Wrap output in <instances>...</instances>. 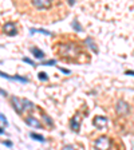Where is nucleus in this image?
Wrapping results in <instances>:
<instances>
[{
  "mask_svg": "<svg viewBox=\"0 0 134 150\" xmlns=\"http://www.w3.org/2000/svg\"><path fill=\"white\" fill-rule=\"evenodd\" d=\"M23 62L28 63V64H31L32 67H36V63H35L34 60H31V59H30V58H23Z\"/></svg>",
  "mask_w": 134,
  "mask_h": 150,
  "instance_id": "a211bd4d",
  "label": "nucleus"
},
{
  "mask_svg": "<svg viewBox=\"0 0 134 150\" xmlns=\"http://www.w3.org/2000/svg\"><path fill=\"white\" fill-rule=\"evenodd\" d=\"M24 121H26V123H27L28 126H32V127H36V129L42 127V123L38 121L36 118H34V117H27Z\"/></svg>",
  "mask_w": 134,
  "mask_h": 150,
  "instance_id": "9d476101",
  "label": "nucleus"
},
{
  "mask_svg": "<svg viewBox=\"0 0 134 150\" xmlns=\"http://www.w3.org/2000/svg\"><path fill=\"white\" fill-rule=\"evenodd\" d=\"M32 6L39 9H46L52 6V1H50V0H32Z\"/></svg>",
  "mask_w": 134,
  "mask_h": 150,
  "instance_id": "423d86ee",
  "label": "nucleus"
},
{
  "mask_svg": "<svg viewBox=\"0 0 134 150\" xmlns=\"http://www.w3.org/2000/svg\"><path fill=\"white\" fill-rule=\"evenodd\" d=\"M71 25H72V28H74L75 31H78V32H81L82 30H83V28H82V25L79 24V23L77 22V20H74V22L71 23Z\"/></svg>",
  "mask_w": 134,
  "mask_h": 150,
  "instance_id": "dca6fc26",
  "label": "nucleus"
},
{
  "mask_svg": "<svg viewBox=\"0 0 134 150\" xmlns=\"http://www.w3.org/2000/svg\"><path fill=\"white\" fill-rule=\"evenodd\" d=\"M30 32L31 34H35V32H39V34H43V35H48V36H52V32L47 31V30H43V28H30Z\"/></svg>",
  "mask_w": 134,
  "mask_h": 150,
  "instance_id": "f8f14e48",
  "label": "nucleus"
},
{
  "mask_svg": "<svg viewBox=\"0 0 134 150\" xmlns=\"http://www.w3.org/2000/svg\"><path fill=\"white\" fill-rule=\"evenodd\" d=\"M81 115L79 114H77V115L72 117V119L70 121V127H71V130L74 131H79V127H81Z\"/></svg>",
  "mask_w": 134,
  "mask_h": 150,
  "instance_id": "6e6552de",
  "label": "nucleus"
},
{
  "mask_svg": "<svg viewBox=\"0 0 134 150\" xmlns=\"http://www.w3.org/2000/svg\"><path fill=\"white\" fill-rule=\"evenodd\" d=\"M93 123H94V126H95V127L103 130L105 127H107L109 121H107V118H105V117H102V115H97V117H94Z\"/></svg>",
  "mask_w": 134,
  "mask_h": 150,
  "instance_id": "20e7f679",
  "label": "nucleus"
},
{
  "mask_svg": "<svg viewBox=\"0 0 134 150\" xmlns=\"http://www.w3.org/2000/svg\"><path fill=\"white\" fill-rule=\"evenodd\" d=\"M116 111L118 112L119 115H126V114L130 111V106H129V103L125 102L123 99H119L116 105Z\"/></svg>",
  "mask_w": 134,
  "mask_h": 150,
  "instance_id": "7ed1b4c3",
  "label": "nucleus"
},
{
  "mask_svg": "<svg viewBox=\"0 0 134 150\" xmlns=\"http://www.w3.org/2000/svg\"><path fill=\"white\" fill-rule=\"evenodd\" d=\"M84 43H86V46H87L94 54H98V51H99V50H98V47H97V44H95V42L93 40V38L87 36L86 39H84Z\"/></svg>",
  "mask_w": 134,
  "mask_h": 150,
  "instance_id": "1a4fd4ad",
  "label": "nucleus"
},
{
  "mask_svg": "<svg viewBox=\"0 0 134 150\" xmlns=\"http://www.w3.org/2000/svg\"><path fill=\"white\" fill-rule=\"evenodd\" d=\"M62 150H77V149H75V147L72 146V145H66V146L63 147Z\"/></svg>",
  "mask_w": 134,
  "mask_h": 150,
  "instance_id": "4be33fe9",
  "label": "nucleus"
},
{
  "mask_svg": "<svg viewBox=\"0 0 134 150\" xmlns=\"http://www.w3.org/2000/svg\"><path fill=\"white\" fill-rule=\"evenodd\" d=\"M42 117H43V119H44V122H46L48 126H54V122H52V119L50 118V117L47 115V114H44V112H42Z\"/></svg>",
  "mask_w": 134,
  "mask_h": 150,
  "instance_id": "2eb2a0df",
  "label": "nucleus"
},
{
  "mask_svg": "<svg viewBox=\"0 0 134 150\" xmlns=\"http://www.w3.org/2000/svg\"><path fill=\"white\" fill-rule=\"evenodd\" d=\"M1 144L6 145L7 147H12V146H13V144L11 142V141H1Z\"/></svg>",
  "mask_w": 134,
  "mask_h": 150,
  "instance_id": "412c9836",
  "label": "nucleus"
},
{
  "mask_svg": "<svg viewBox=\"0 0 134 150\" xmlns=\"http://www.w3.org/2000/svg\"><path fill=\"white\" fill-rule=\"evenodd\" d=\"M38 76H39V79H40V81H48V76H47L46 72H39V75H38Z\"/></svg>",
  "mask_w": 134,
  "mask_h": 150,
  "instance_id": "6ab92c4d",
  "label": "nucleus"
},
{
  "mask_svg": "<svg viewBox=\"0 0 134 150\" xmlns=\"http://www.w3.org/2000/svg\"><path fill=\"white\" fill-rule=\"evenodd\" d=\"M126 75H134V71H131V70H128V71H125Z\"/></svg>",
  "mask_w": 134,
  "mask_h": 150,
  "instance_id": "b1692460",
  "label": "nucleus"
},
{
  "mask_svg": "<svg viewBox=\"0 0 134 150\" xmlns=\"http://www.w3.org/2000/svg\"><path fill=\"white\" fill-rule=\"evenodd\" d=\"M11 103H12L13 109L16 110V112H23L24 111V106H23V99H20V98L18 97H11Z\"/></svg>",
  "mask_w": 134,
  "mask_h": 150,
  "instance_id": "39448f33",
  "label": "nucleus"
},
{
  "mask_svg": "<svg viewBox=\"0 0 134 150\" xmlns=\"http://www.w3.org/2000/svg\"><path fill=\"white\" fill-rule=\"evenodd\" d=\"M23 106H24V110H34L35 105L28 99H23Z\"/></svg>",
  "mask_w": 134,
  "mask_h": 150,
  "instance_id": "4468645a",
  "label": "nucleus"
},
{
  "mask_svg": "<svg viewBox=\"0 0 134 150\" xmlns=\"http://www.w3.org/2000/svg\"><path fill=\"white\" fill-rule=\"evenodd\" d=\"M0 121L3 122L4 126H8V121H7V118H6V115H4V114H0Z\"/></svg>",
  "mask_w": 134,
  "mask_h": 150,
  "instance_id": "aec40b11",
  "label": "nucleus"
},
{
  "mask_svg": "<svg viewBox=\"0 0 134 150\" xmlns=\"http://www.w3.org/2000/svg\"><path fill=\"white\" fill-rule=\"evenodd\" d=\"M3 32L7 35H16L18 34V30H16V25L15 23L12 22H8L3 25Z\"/></svg>",
  "mask_w": 134,
  "mask_h": 150,
  "instance_id": "0eeeda50",
  "label": "nucleus"
},
{
  "mask_svg": "<svg viewBox=\"0 0 134 150\" xmlns=\"http://www.w3.org/2000/svg\"><path fill=\"white\" fill-rule=\"evenodd\" d=\"M30 137L32 138V139H35V141H38V142H44V137L43 135H40V134H36V133H30Z\"/></svg>",
  "mask_w": 134,
  "mask_h": 150,
  "instance_id": "ddd939ff",
  "label": "nucleus"
},
{
  "mask_svg": "<svg viewBox=\"0 0 134 150\" xmlns=\"http://www.w3.org/2000/svg\"><path fill=\"white\" fill-rule=\"evenodd\" d=\"M30 51H31L32 55H34L36 59H43L44 56H46V54H44L40 48H38V47H31V48H30Z\"/></svg>",
  "mask_w": 134,
  "mask_h": 150,
  "instance_id": "9b49d317",
  "label": "nucleus"
},
{
  "mask_svg": "<svg viewBox=\"0 0 134 150\" xmlns=\"http://www.w3.org/2000/svg\"><path fill=\"white\" fill-rule=\"evenodd\" d=\"M1 134H6V131H4L3 127H0V135H1Z\"/></svg>",
  "mask_w": 134,
  "mask_h": 150,
  "instance_id": "393cba45",
  "label": "nucleus"
},
{
  "mask_svg": "<svg viewBox=\"0 0 134 150\" xmlns=\"http://www.w3.org/2000/svg\"><path fill=\"white\" fill-rule=\"evenodd\" d=\"M58 51H59V55L66 56V58H77L81 54V47L74 42H70V43L59 44Z\"/></svg>",
  "mask_w": 134,
  "mask_h": 150,
  "instance_id": "f257e3e1",
  "label": "nucleus"
},
{
  "mask_svg": "<svg viewBox=\"0 0 134 150\" xmlns=\"http://www.w3.org/2000/svg\"><path fill=\"white\" fill-rule=\"evenodd\" d=\"M94 146H95L97 150H110L111 141H110V138H107L106 135H102V137H99L98 139H95Z\"/></svg>",
  "mask_w": 134,
  "mask_h": 150,
  "instance_id": "f03ea898",
  "label": "nucleus"
},
{
  "mask_svg": "<svg viewBox=\"0 0 134 150\" xmlns=\"http://www.w3.org/2000/svg\"><path fill=\"white\" fill-rule=\"evenodd\" d=\"M58 69H59L62 72H65V74H70V72H71V71H70V70H67V69H63V67H58Z\"/></svg>",
  "mask_w": 134,
  "mask_h": 150,
  "instance_id": "5701e85b",
  "label": "nucleus"
},
{
  "mask_svg": "<svg viewBox=\"0 0 134 150\" xmlns=\"http://www.w3.org/2000/svg\"><path fill=\"white\" fill-rule=\"evenodd\" d=\"M74 3H75L74 0H70V1H69V4H70V6H74Z\"/></svg>",
  "mask_w": 134,
  "mask_h": 150,
  "instance_id": "a878e982",
  "label": "nucleus"
},
{
  "mask_svg": "<svg viewBox=\"0 0 134 150\" xmlns=\"http://www.w3.org/2000/svg\"><path fill=\"white\" fill-rule=\"evenodd\" d=\"M55 64H56V59H50L42 62V66H55Z\"/></svg>",
  "mask_w": 134,
  "mask_h": 150,
  "instance_id": "f3484780",
  "label": "nucleus"
}]
</instances>
